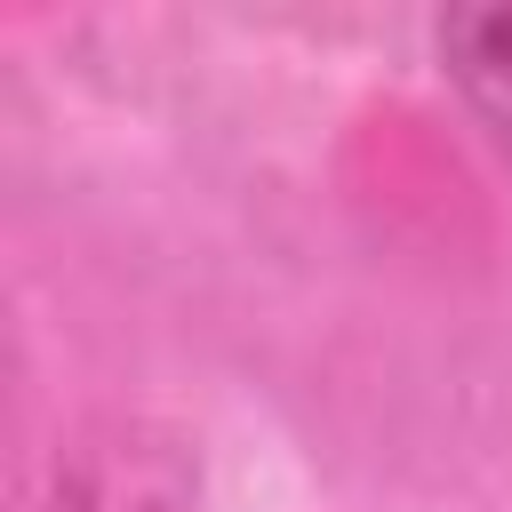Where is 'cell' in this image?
<instances>
[{"label":"cell","mask_w":512,"mask_h":512,"mask_svg":"<svg viewBox=\"0 0 512 512\" xmlns=\"http://www.w3.org/2000/svg\"><path fill=\"white\" fill-rule=\"evenodd\" d=\"M432 48H440V80L456 88V104L488 136V152L512 168V0L448 8L432 24Z\"/></svg>","instance_id":"7a4b0ae2"},{"label":"cell","mask_w":512,"mask_h":512,"mask_svg":"<svg viewBox=\"0 0 512 512\" xmlns=\"http://www.w3.org/2000/svg\"><path fill=\"white\" fill-rule=\"evenodd\" d=\"M200 464L144 416H96L56 440L32 512H192Z\"/></svg>","instance_id":"6da1fadb"}]
</instances>
